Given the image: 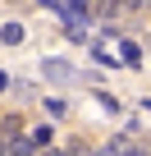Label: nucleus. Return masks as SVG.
<instances>
[{"mask_svg":"<svg viewBox=\"0 0 151 156\" xmlns=\"http://www.w3.org/2000/svg\"><path fill=\"white\" fill-rule=\"evenodd\" d=\"M41 73L50 78V83H73V78H78V69L64 64V60H46V64H41Z\"/></svg>","mask_w":151,"mask_h":156,"instance_id":"f257e3e1","label":"nucleus"},{"mask_svg":"<svg viewBox=\"0 0 151 156\" xmlns=\"http://www.w3.org/2000/svg\"><path fill=\"white\" fill-rule=\"evenodd\" d=\"M0 41L19 46V41H23V28H19V23H5V28H0Z\"/></svg>","mask_w":151,"mask_h":156,"instance_id":"f03ea898","label":"nucleus"},{"mask_svg":"<svg viewBox=\"0 0 151 156\" xmlns=\"http://www.w3.org/2000/svg\"><path fill=\"white\" fill-rule=\"evenodd\" d=\"M119 156H151V147H142V142H133V138H124V147H119Z\"/></svg>","mask_w":151,"mask_h":156,"instance_id":"7ed1b4c3","label":"nucleus"},{"mask_svg":"<svg viewBox=\"0 0 151 156\" xmlns=\"http://www.w3.org/2000/svg\"><path fill=\"white\" fill-rule=\"evenodd\" d=\"M64 32H69L73 41H87V23H64Z\"/></svg>","mask_w":151,"mask_h":156,"instance_id":"20e7f679","label":"nucleus"},{"mask_svg":"<svg viewBox=\"0 0 151 156\" xmlns=\"http://www.w3.org/2000/svg\"><path fill=\"white\" fill-rule=\"evenodd\" d=\"M0 129H5V138H14V133L23 129V119H19V115H9V119H0Z\"/></svg>","mask_w":151,"mask_h":156,"instance_id":"39448f33","label":"nucleus"},{"mask_svg":"<svg viewBox=\"0 0 151 156\" xmlns=\"http://www.w3.org/2000/svg\"><path fill=\"white\" fill-rule=\"evenodd\" d=\"M119 51H124V64H137V60H142V51H137V46H133V41H124V46H119Z\"/></svg>","mask_w":151,"mask_h":156,"instance_id":"423d86ee","label":"nucleus"},{"mask_svg":"<svg viewBox=\"0 0 151 156\" xmlns=\"http://www.w3.org/2000/svg\"><path fill=\"white\" fill-rule=\"evenodd\" d=\"M32 142L46 147V142H50V124H37V129H32Z\"/></svg>","mask_w":151,"mask_h":156,"instance_id":"0eeeda50","label":"nucleus"},{"mask_svg":"<svg viewBox=\"0 0 151 156\" xmlns=\"http://www.w3.org/2000/svg\"><path fill=\"white\" fill-rule=\"evenodd\" d=\"M37 156H69V151H55V147L46 142V147H37Z\"/></svg>","mask_w":151,"mask_h":156,"instance_id":"6e6552de","label":"nucleus"},{"mask_svg":"<svg viewBox=\"0 0 151 156\" xmlns=\"http://www.w3.org/2000/svg\"><path fill=\"white\" fill-rule=\"evenodd\" d=\"M9 87H14V83H9V78H5V73H0V92H9Z\"/></svg>","mask_w":151,"mask_h":156,"instance_id":"1a4fd4ad","label":"nucleus"},{"mask_svg":"<svg viewBox=\"0 0 151 156\" xmlns=\"http://www.w3.org/2000/svg\"><path fill=\"white\" fill-rule=\"evenodd\" d=\"M69 156H92V151H83V147H73V151H69Z\"/></svg>","mask_w":151,"mask_h":156,"instance_id":"9d476101","label":"nucleus"},{"mask_svg":"<svg viewBox=\"0 0 151 156\" xmlns=\"http://www.w3.org/2000/svg\"><path fill=\"white\" fill-rule=\"evenodd\" d=\"M142 5H146V9H151V0H142Z\"/></svg>","mask_w":151,"mask_h":156,"instance_id":"9b49d317","label":"nucleus"}]
</instances>
